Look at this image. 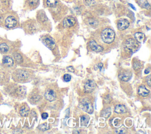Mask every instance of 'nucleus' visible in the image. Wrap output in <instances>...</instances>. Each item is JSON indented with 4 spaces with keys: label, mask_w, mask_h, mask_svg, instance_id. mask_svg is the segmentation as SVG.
Wrapping results in <instances>:
<instances>
[{
    "label": "nucleus",
    "mask_w": 151,
    "mask_h": 134,
    "mask_svg": "<svg viewBox=\"0 0 151 134\" xmlns=\"http://www.w3.org/2000/svg\"><path fill=\"white\" fill-rule=\"evenodd\" d=\"M4 91L9 96L15 98H21L26 94V89L24 86L12 83H7L4 85Z\"/></svg>",
    "instance_id": "obj_1"
},
{
    "label": "nucleus",
    "mask_w": 151,
    "mask_h": 134,
    "mask_svg": "<svg viewBox=\"0 0 151 134\" xmlns=\"http://www.w3.org/2000/svg\"><path fill=\"white\" fill-rule=\"evenodd\" d=\"M29 77V73L24 69H17L12 74V79L17 82H23L28 80Z\"/></svg>",
    "instance_id": "obj_2"
},
{
    "label": "nucleus",
    "mask_w": 151,
    "mask_h": 134,
    "mask_svg": "<svg viewBox=\"0 0 151 134\" xmlns=\"http://www.w3.org/2000/svg\"><path fill=\"white\" fill-rule=\"evenodd\" d=\"M101 37L104 41V43L106 44L111 43L115 38V33L114 31L109 28H106L104 29L101 34Z\"/></svg>",
    "instance_id": "obj_3"
},
{
    "label": "nucleus",
    "mask_w": 151,
    "mask_h": 134,
    "mask_svg": "<svg viewBox=\"0 0 151 134\" xmlns=\"http://www.w3.org/2000/svg\"><path fill=\"white\" fill-rule=\"evenodd\" d=\"M3 21L4 26L8 29H12L15 27L18 24L17 18L12 15H8L6 17H4Z\"/></svg>",
    "instance_id": "obj_4"
},
{
    "label": "nucleus",
    "mask_w": 151,
    "mask_h": 134,
    "mask_svg": "<svg viewBox=\"0 0 151 134\" xmlns=\"http://www.w3.org/2000/svg\"><path fill=\"white\" fill-rule=\"evenodd\" d=\"M14 66V60L12 57L9 55H4L2 58L1 66L2 68L7 70L8 69L11 68Z\"/></svg>",
    "instance_id": "obj_5"
},
{
    "label": "nucleus",
    "mask_w": 151,
    "mask_h": 134,
    "mask_svg": "<svg viewBox=\"0 0 151 134\" xmlns=\"http://www.w3.org/2000/svg\"><path fill=\"white\" fill-rule=\"evenodd\" d=\"M139 44L136 40L133 38L127 39L124 43V48L126 50L130 53H134L139 48Z\"/></svg>",
    "instance_id": "obj_6"
},
{
    "label": "nucleus",
    "mask_w": 151,
    "mask_h": 134,
    "mask_svg": "<svg viewBox=\"0 0 151 134\" xmlns=\"http://www.w3.org/2000/svg\"><path fill=\"white\" fill-rule=\"evenodd\" d=\"M81 108L86 112L91 114L93 112V106L91 101L87 98L83 99L80 102Z\"/></svg>",
    "instance_id": "obj_7"
},
{
    "label": "nucleus",
    "mask_w": 151,
    "mask_h": 134,
    "mask_svg": "<svg viewBox=\"0 0 151 134\" xmlns=\"http://www.w3.org/2000/svg\"><path fill=\"white\" fill-rule=\"evenodd\" d=\"M9 76L7 71L4 68H0V86L6 84L9 81Z\"/></svg>",
    "instance_id": "obj_8"
},
{
    "label": "nucleus",
    "mask_w": 151,
    "mask_h": 134,
    "mask_svg": "<svg viewBox=\"0 0 151 134\" xmlns=\"http://www.w3.org/2000/svg\"><path fill=\"white\" fill-rule=\"evenodd\" d=\"M96 86V83L91 80H87L84 84V90L86 92L90 93L92 91L94 90Z\"/></svg>",
    "instance_id": "obj_9"
},
{
    "label": "nucleus",
    "mask_w": 151,
    "mask_h": 134,
    "mask_svg": "<svg viewBox=\"0 0 151 134\" xmlns=\"http://www.w3.org/2000/svg\"><path fill=\"white\" fill-rule=\"evenodd\" d=\"M76 24V19L73 17H68L63 21V26L64 28H70Z\"/></svg>",
    "instance_id": "obj_10"
},
{
    "label": "nucleus",
    "mask_w": 151,
    "mask_h": 134,
    "mask_svg": "<svg viewBox=\"0 0 151 134\" xmlns=\"http://www.w3.org/2000/svg\"><path fill=\"white\" fill-rule=\"evenodd\" d=\"M129 26V22L126 19H120L118 21L117 27L119 30H124Z\"/></svg>",
    "instance_id": "obj_11"
},
{
    "label": "nucleus",
    "mask_w": 151,
    "mask_h": 134,
    "mask_svg": "<svg viewBox=\"0 0 151 134\" xmlns=\"http://www.w3.org/2000/svg\"><path fill=\"white\" fill-rule=\"evenodd\" d=\"M10 51L9 45L5 41H2L0 43V53L4 55L8 54Z\"/></svg>",
    "instance_id": "obj_12"
},
{
    "label": "nucleus",
    "mask_w": 151,
    "mask_h": 134,
    "mask_svg": "<svg viewBox=\"0 0 151 134\" xmlns=\"http://www.w3.org/2000/svg\"><path fill=\"white\" fill-rule=\"evenodd\" d=\"M44 96L45 99L50 102H52L56 98V94L55 92L52 89H48L45 91Z\"/></svg>",
    "instance_id": "obj_13"
},
{
    "label": "nucleus",
    "mask_w": 151,
    "mask_h": 134,
    "mask_svg": "<svg viewBox=\"0 0 151 134\" xmlns=\"http://www.w3.org/2000/svg\"><path fill=\"white\" fill-rule=\"evenodd\" d=\"M90 48L94 51L101 52L103 50V48L99 45L94 40H91L89 43Z\"/></svg>",
    "instance_id": "obj_14"
},
{
    "label": "nucleus",
    "mask_w": 151,
    "mask_h": 134,
    "mask_svg": "<svg viewBox=\"0 0 151 134\" xmlns=\"http://www.w3.org/2000/svg\"><path fill=\"white\" fill-rule=\"evenodd\" d=\"M43 42L44 44L50 50H52L55 47V43L54 40L50 37H47L44 39Z\"/></svg>",
    "instance_id": "obj_15"
},
{
    "label": "nucleus",
    "mask_w": 151,
    "mask_h": 134,
    "mask_svg": "<svg viewBox=\"0 0 151 134\" xmlns=\"http://www.w3.org/2000/svg\"><path fill=\"white\" fill-rule=\"evenodd\" d=\"M12 58L14 61L17 64H21L23 61V58L21 54L18 52L12 53Z\"/></svg>",
    "instance_id": "obj_16"
},
{
    "label": "nucleus",
    "mask_w": 151,
    "mask_h": 134,
    "mask_svg": "<svg viewBox=\"0 0 151 134\" xmlns=\"http://www.w3.org/2000/svg\"><path fill=\"white\" fill-rule=\"evenodd\" d=\"M149 93V90L145 86H140L138 89V94L143 97L147 96Z\"/></svg>",
    "instance_id": "obj_17"
},
{
    "label": "nucleus",
    "mask_w": 151,
    "mask_h": 134,
    "mask_svg": "<svg viewBox=\"0 0 151 134\" xmlns=\"http://www.w3.org/2000/svg\"><path fill=\"white\" fill-rule=\"evenodd\" d=\"M29 109L27 105H23L19 109V114L21 116L26 117L28 115Z\"/></svg>",
    "instance_id": "obj_18"
},
{
    "label": "nucleus",
    "mask_w": 151,
    "mask_h": 134,
    "mask_svg": "<svg viewBox=\"0 0 151 134\" xmlns=\"http://www.w3.org/2000/svg\"><path fill=\"white\" fill-rule=\"evenodd\" d=\"M132 77V74L130 72H124L123 73H121L119 76V78L124 81H128Z\"/></svg>",
    "instance_id": "obj_19"
},
{
    "label": "nucleus",
    "mask_w": 151,
    "mask_h": 134,
    "mask_svg": "<svg viewBox=\"0 0 151 134\" xmlns=\"http://www.w3.org/2000/svg\"><path fill=\"white\" fill-rule=\"evenodd\" d=\"M126 111V107L122 104H118L115 107L114 109V112L118 114H121V113H125Z\"/></svg>",
    "instance_id": "obj_20"
},
{
    "label": "nucleus",
    "mask_w": 151,
    "mask_h": 134,
    "mask_svg": "<svg viewBox=\"0 0 151 134\" xmlns=\"http://www.w3.org/2000/svg\"><path fill=\"white\" fill-rule=\"evenodd\" d=\"M134 38L139 43H142L144 41L145 38V35L143 33L140 32H137L134 34Z\"/></svg>",
    "instance_id": "obj_21"
},
{
    "label": "nucleus",
    "mask_w": 151,
    "mask_h": 134,
    "mask_svg": "<svg viewBox=\"0 0 151 134\" xmlns=\"http://www.w3.org/2000/svg\"><path fill=\"white\" fill-rule=\"evenodd\" d=\"M89 117L87 116H83L81 117V125L83 127L86 126L89 121Z\"/></svg>",
    "instance_id": "obj_22"
},
{
    "label": "nucleus",
    "mask_w": 151,
    "mask_h": 134,
    "mask_svg": "<svg viewBox=\"0 0 151 134\" xmlns=\"http://www.w3.org/2000/svg\"><path fill=\"white\" fill-rule=\"evenodd\" d=\"M139 3H140V5L143 7V8H146L147 9H150V4L149 3L147 2V0H140L139 1Z\"/></svg>",
    "instance_id": "obj_23"
},
{
    "label": "nucleus",
    "mask_w": 151,
    "mask_h": 134,
    "mask_svg": "<svg viewBox=\"0 0 151 134\" xmlns=\"http://www.w3.org/2000/svg\"><path fill=\"white\" fill-rule=\"evenodd\" d=\"M46 4L50 7L55 6L57 4V0H46Z\"/></svg>",
    "instance_id": "obj_24"
},
{
    "label": "nucleus",
    "mask_w": 151,
    "mask_h": 134,
    "mask_svg": "<svg viewBox=\"0 0 151 134\" xmlns=\"http://www.w3.org/2000/svg\"><path fill=\"white\" fill-rule=\"evenodd\" d=\"M110 113H111V110L110 108H107L105 110H104L102 112V116L104 117L105 118H107L110 115Z\"/></svg>",
    "instance_id": "obj_25"
},
{
    "label": "nucleus",
    "mask_w": 151,
    "mask_h": 134,
    "mask_svg": "<svg viewBox=\"0 0 151 134\" xmlns=\"http://www.w3.org/2000/svg\"><path fill=\"white\" fill-rule=\"evenodd\" d=\"M49 129V126L47 123H43L38 126V129L41 131H45Z\"/></svg>",
    "instance_id": "obj_26"
},
{
    "label": "nucleus",
    "mask_w": 151,
    "mask_h": 134,
    "mask_svg": "<svg viewBox=\"0 0 151 134\" xmlns=\"http://www.w3.org/2000/svg\"><path fill=\"white\" fill-rule=\"evenodd\" d=\"M116 133H119V134H123V133H126V129L124 127H121L119 128L116 130Z\"/></svg>",
    "instance_id": "obj_27"
},
{
    "label": "nucleus",
    "mask_w": 151,
    "mask_h": 134,
    "mask_svg": "<svg viewBox=\"0 0 151 134\" xmlns=\"http://www.w3.org/2000/svg\"><path fill=\"white\" fill-rule=\"evenodd\" d=\"M10 0H0V4L2 5L4 7L7 6L9 4Z\"/></svg>",
    "instance_id": "obj_28"
},
{
    "label": "nucleus",
    "mask_w": 151,
    "mask_h": 134,
    "mask_svg": "<svg viewBox=\"0 0 151 134\" xmlns=\"http://www.w3.org/2000/svg\"><path fill=\"white\" fill-rule=\"evenodd\" d=\"M71 77L70 74H65L64 76H63V79L66 82H68V81H70L71 80Z\"/></svg>",
    "instance_id": "obj_29"
},
{
    "label": "nucleus",
    "mask_w": 151,
    "mask_h": 134,
    "mask_svg": "<svg viewBox=\"0 0 151 134\" xmlns=\"http://www.w3.org/2000/svg\"><path fill=\"white\" fill-rule=\"evenodd\" d=\"M38 1V0H28L27 1L28 5L30 6H33V5L37 4Z\"/></svg>",
    "instance_id": "obj_30"
},
{
    "label": "nucleus",
    "mask_w": 151,
    "mask_h": 134,
    "mask_svg": "<svg viewBox=\"0 0 151 134\" xmlns=\"http://www.w3.org/2000/svg\"><path fill=\"white\" fill-rule=\"evenodd\" d=\"M140 67H141V65H140V63H139V62H134L133 63V68H134V70H137L139 69Z\"/></svg>",
    "instance_id": "obj_31"
},
{
    "label": "nucleus",
    "mask_w": 151,
    "mask_h": 134,
    "mask_svg": "<svg viewBox=\"0 0 151 134\" xmlns=\"http://www.w3.org/2000/svg\"><path fill=\"white\" fill-rule=\"evenodd\" d=\"M146 82L148 84L149 86H150V84H151V82H150V76L149 75L147 77H146Z\"/></svg>",
    "instance_id": "obj_32"
},
{
    "label": "nucleus",
    "mask_w": 151,
    "mask_h": 134,
    "mask_svg": "<svg viewBox=\"0 0 151 134\" xmlns=\"http://www.w3.org/2000/svg\"><path fill=\"white\" fill-rule=\"evenodd\" d=\"M67 69L68 70V71H70V72H74V68L73 66H68L67 67Z\"/></svg>",
    "instance_id": "obj_33"
},
{
    "label": "nucleus",
    "mask_w": 151,
    "mask_h": 134,
    "mask_svg": "<svg viewBox=\"0 0 151 134\" xmlns=\"http://www.w3.org/2000/svg\"><path fill=\"white\" fill-rule=\"evenodd\" d=\"M41 116H42V118L43 119H46L48 117V114L47 113H43L41 115Z\"/></svg>",
    "instance_id": "obj_34"
},
{
    "label": "nucleus",
    "mask_w": 151,
    "mask_h": 134,
    "mask_svg": "<svg viewBox=\"0 0 151 134\" xmlns=\"http://www.w3.org/2000/svg\"><path fill=\"white\" fill-rule=\"evenodd\" d=\"M103 63H100L98 64V67L99 68V69H101V68H102V67H103Z\"/></svg>",
    "instance_id": "obj_35"
},
{
    "label": "nucleus",
    "mask_w": 151,
    "mask_h": 134,
    "mask_svg": "<svg viewBox=\"0 0 151 134\" xmlns=\"http://www.w3.org/2000/svg\"><path fill=\"white\" fill-rule=\"evenodd\" d=\"M149 72H150V68H147L145 70V74H148V73H149Z\"/></svg>",
    "instance_id": "obj_36"
},
{
    "label": "nucleus",
    "mask_w": 151,
    "mask_h": 134,
    "mask_svg": "<svg viewBox=\"0 0 151 134\" xmlns=\"http://www.w3.org/2000/svg\"><path fill=\"white\" fill-rule=\"evenodd\" d=\"M129 5H130V6L132 8H133L134 9H135V8H134V7L133 5H131V4H129Z\"/></svg>",
    "instance_id": "obj_37"
},
{
    "label": "nucleus",
    "mask_w": 151,
    "mask_h": 134,
    "mask_svg": "<svg viewBox=\"0 0 151 134\" xmlns=\"http://www.w3.org/2000/svg\"><path fill=\"white\" fill-rule=\"evenodd\" d=\"M2 95H1V93H0V100H2Z\"/></svg>",
    "instance_id": "obj_38"
}]
</instances>
